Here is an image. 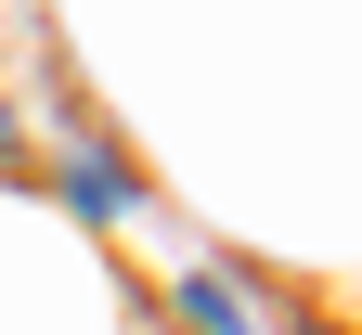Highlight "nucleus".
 <instances>
[{
	"mask_svg": "<svg viewBox=\"0 0 362 335\" xmlns=\"http://www.w3.org/2000/svg\"><path fill=\"white\" fill-rule=\"evenodd\" d=\"M181 322H194V335H259V297L233 271H181Z\"/></svg>",
	"mask_w": 362,
	"mask_h": 335,
	"instance_id": "1",
	"label": "nucleus"
},
{
	"mask_svg": "<svg viewBox=\"0 0 362 335\" xmlns=\"http://www.w3.org/2000/svg\"><path fill=\"white\" fill-rule=\"evenodd\" d=\"M13 142H26V116H13V90H0V155H13Z\"/></svg>",
	"mask_w": 362,
	"mask_h": 335,
	"instance_id": "2",
	"label": "nucleus"
}]
</instances>
